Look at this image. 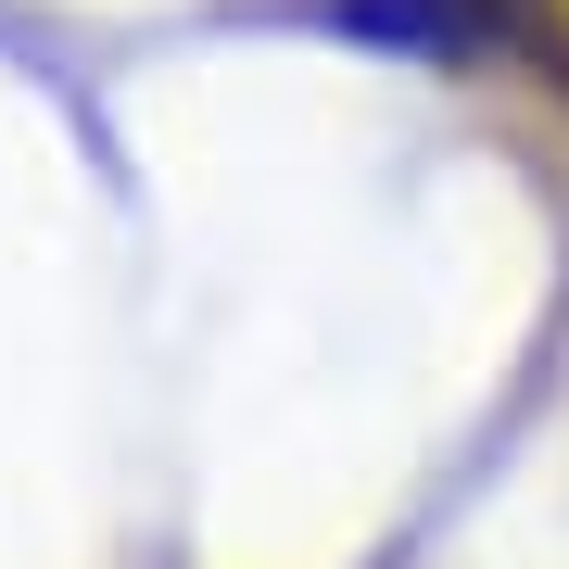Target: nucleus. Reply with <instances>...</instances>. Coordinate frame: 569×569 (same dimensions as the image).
I'll return each mask as SVG.
<instances>
[{
    "label": "nucleus",
    "mask_w": 569,
    "mask_h": 569,
    "mask_svg": "<svg viewBox=\"0 0 569 569\" xmlns=\"http://www.w3.org/2000/svg\"><path fill=\"white\" fill-rule=\"evenodd\" d=\"M329 26L367 51H418V63H557L569 77L557 0H329Z\"/></svg>",
    "instance_id": "1"
}]
</instances>
